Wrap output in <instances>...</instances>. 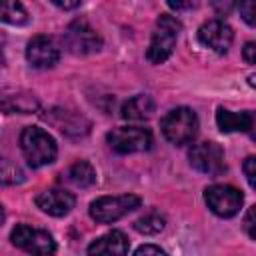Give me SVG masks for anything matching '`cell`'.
I'll use <instances>...</instances> for the list:
<instances>
[{"instance_id": "6", "label": "cell", "mask_w": 256, "mask_h": 256, "mask_svg": "<svg viewBox=\"0 0 256 256\" xmlns=\"http://www.w3.org/2000/svg\"><path fill=\"white\" fill-rule=\"evenodd\" d=\"M110 148L118 154H132V152H146L152 146V132L142 126H122L114 128L106 136Z\"/></svg>"}, {"instance_id": "13", "label": "cell", "mask_w": 256, "mask_h": 256, "mask_svg": "<svg viewBox=\"0 0 256 256\" xmlns=\"http://www.w3.org/2000/svg\"><path fill=\"white\" fill-rule=\"evenodd\" d=\"M74 204H76L74 194L62 188L44 190L36 196V206L50 216H66L74 208Z\"/></svg>"}, {"instance_id": "20", "label": "cell", "mask_w": 256, "mask_h": 256, "mask_svg": "<svg viewBox=\"0 0 256 256\" xmlns=\"http://www.w3.org/2000/svg\"><path fill=\"white\" fill-rule=\"evenodd\" d=\"M164 224H166L164 216L152 212V214H146V216L138 218V220L134 222V228H136V232H140V234H158V232L164 228Z\"/></svg>"}, {"instance_id": "16", "label": "cell", "mask_w": 256, "mask_h": 256, "mask_svg": "<svg viewBox=\"0 0 256 256\" xmlns=\"http://www.w3.org/2000/svg\"><path fill=\"white\" fill-rule=\"evenodd\" d=\"M156 104L148 94H138L122 104V118L126 120H146L152 116Z\"/></svg>"}, {"instance_id": "27", "label": "cell", "mask_w": 256, "mask_h": 256, "mask_svg": "<svg viewBox=\"0 0 256 256\" xmlns=\"http://www.w3.org/2000/svg\"><path fill=\"white\" fill-rule=\"evenodd\" d=\"M58 8H64V10H72V8H78L80 6V0H72V2H66V0H52Z\"/></svg>"}, {"instance_id": "9", "label": "cell", "mask_w": 256, "mask_h": 256, "mask_svg": "<svg viewBox=\"0 0 256 256\" xmlns=\"http://www.w3.org/2000/svg\"><path fill=\"white\" fill-rule=\"evenodd\" d=\"M64 42L70 52L74 54H92L102 48L100 34L86 22V20H74L68 24L64 32Z\"/></svg>"}, {"instance_id": "2", "label": "cell", "mask_w": 256, "mask_h": 256, "mask_svg": "<svg viewBox=\"0 0 256 256\" xmlns=\"http://www.w3.org/2000/svg\"><path fill=\"white\" fill-rule=\"evenodd\" d=\"M180 30H182V24L174 16H170V14H160L158 16L156 28L152 32L150 46L146 50V58H148L150 64H162L170 58Z\"/></svg>"}, {"instance_id": "1", "label": "cell", "mask_w": 256, "mask_h": 256, "mask_svg": "<svg viewBox=\"0 0 256 256\" xmlns=\"http://www.w3.org/2000/svg\"><path fill=\"white\" fill-rule=\"evenodd\" d=\"M20 148L26 158V162L32 168H40L46 164H52L56 160L58 148L56 140L38 126H26L20 134Z\"/></svg>"}, {"instance_id": "10", "label": "cell", "mask_w": 256, "mask_h": 256, "mask_svg": "<svg viewBox=\"0 0 256 256\" xmlns=\"http://www.w3.org/2000/svg\"><path fill=\"white\" fill-rule=\"evenodd\" d=\"M198 40L218 54H226L232 46L234 32L224 20H208L198 28Z\"/></svg>"}, {"instance_id": "12", "label": "cell", "mask_w": 256, "mask_h": 256, "mask_svg": "<svg viewBox=\"0 0 256 256\" xmlns=\"http://www.w3.org/2000/svg\"><path fill=\"white\" fill-rule=\"evenodd\" d=\"M44 120H48L54 128H58L62 134L68 136H84L90 128V122L72 110H64V108H54L48 114H44Z\"/></svg>"}, {"instance_id": "7", "label": "cell", "mask_w": 256, "mask_h": 256, "mask_svg": "<svg viewBox=\"0 0 256 256\" xmlns=\"http://www.w3.org/2000/svg\"><path fill=\"white\" fill-rule=\"evenodd\" d=\"M204 200H206L208 208L216 216L230 218V216L238 214L244 196L234 186H228V184H212V186H208L204 190Z\"/></svg>"}, {"instance_id": "4", "label": "cell", "mask_w": 256, "mask_h": 256, "mask_svg": "<svg viewBox=\"0 0 256 256\" xmlns=\"http://www.w3.org/2000/svg\"><path fill=\"white\" fill-rule=\"evenodd\" d=\"M140 198L134 194H120V196H102L90 204V216L100 224H112L126 216L128 212L140 206Z\"/></svg>"}, {"instance_id": "14", "label": "cell", "mask_w": 256, "mask_h": 256, "mask_svg": "<svg viewBox=\"0 0 256 256\" xmlns=\"http://www.w3.org/2000/svg\"><path fill=\"white\" fill-rule=\"evenodd\" d=\"M130 242L124 232L112 230L88 246V256H128Z\"/></svg>"}, {"instance_id": "21", "label": "cell", "mask_w": 256, "mask_h": 256, "mask_svg": "<svg viewBox=\"0 0 256 256\" xmlns=\"http://www.w3.org/2000/svg\"><path fill=\"white\" fill-rule=\"evenodd\" d=\"M22 180H24V172L16 164L0 156V184H20Z\"/></svg>"}, {"instance_id": "3", "label": "cell", "mask_w": 256, "mask_h": 256, "mask_svg": "<svg viewBox=\"0 0 256 256\" xmlns=\"http://www.w3.org/2000/svg\"><path fill=\"white\" fill-rule=\"evenodd\" d=\"M196 132H198V116L194 110L186 106L174 108L162 118V134L174 146H184L192 142Z\"/></svg>"}, {"instance_id": "23", "label": "cell", "mask_w": 256, "mask_h": 256, "mask_svg": "<svg viewBox=\"0 0 256 256\" xmlns=\"http://www.w3.org/2000/svg\"><path fill=\"white\" fill-rule=\"evenodd\" d=\"M254 218H256V206H250L248 208V212H246V216H244V230H246V234L254 240L256 238V222H254Z\"/></svg>"}, {"instance_id": "28", "label": "cell", "mask_w": 256, "mask_h": 256, "mask_svg": "<svg viewBox=\"0 0 256 256\" xmlns=\"http://www.w3.org/2000/svg\"><path fill=\"white\" fill-rule=\"evenodd\" d=\"M168 6L170 8H192L194 2H186V4H182V2H168Z\"/></svg>"}, {"instance_id": "11", "label": "cell", "mask_w": 256, "mask_h": 256, "mask_svg": "<svg viewBox=\"0 0 256 256\" xmlns=\"http://www.w3.org/2000/svg\"><path fill=\"white\" fill-rule=\"evenodd\" d=\"M26 58L34 68H50L60 60V50L56 42L48 36H34L28 42Z\"/></svg>"}, {"instance_id": "25", "label": "cell", "mask_w": 256, "mask_h": 256, "mask_svg": "<svg viewBox=\"0 0 256 256\" xmlns=\"http://www.w3.org/2000/svg\"><path fill=\"white\" fill-rule=\"evenodd\" d=\"M240 14L246 20V24L254 26V2H242L240 4Z\"/></svg>"}, {"instance_id": "15", "label": "cell", "mask_w": 256, "mask_h": 256, "mask_svg": "<svg viewBox=\"0 0 256 256\" xmlns=\"http://www.w3.org/2000/svg\"><path fill=\"white\" fill-rule=\"evenodd\" d=\"M216 124L222 132H248L252 128L250 112H230L226 108H218Z\"/></svg>"}, {"instance_id": "19", "label": "cell", "mask_w": 256, "mask_h": 256, "mask_svg": "<svg viewBox=\"0 0 256 256\" xmlns=\"http://www.w3.org/2000/svg\"><path fill=\"white\" fill-rule=\"evenodd\" d=\"M0 22L12 26H24L28 22V12L16 0H0Z\"/></svg>"}, {"instance_id": "18", "label": "cell", "mask_w": 256, "mask_h": 256, "mask_svg": "<svg viewBox=\"0 0 256 256\" xmlns=\"http://www.w3.org/2000/svg\"><path fill=\"white\" fill-rule=\"evenodd\" d=\"M66 176H68V180H70L74 186H80V188H86V186H90V184L96 182V170H94L92 164L86 162V160L74 162V164L68 168Z\"/></svg>"}, {"instance_id": "22", "label": "cell", "mask_w": 256, "mask_h": 256, "mask_svg": "<svg viewBox=\"0 0 256 256\" xmlns=\"http://www.w3.org/2000/svg\"><path fill=\"white\" fill-rule=\"evenodd\" d=\"M244 174H246V180L250 184V188H256V158L254 156H248L244 160Z\"/></svg>"}, {"instance_id": "24", "label": "cell", "mask_w": 256, "mask_h": 256, "mask_svg": "<svg viewBox=\"0 0 256 256\" xmlns=\"http://www.w3.org/2000/svg\"><path fill=\"white\" fill-rule=\"evenodd\" d=\"M134 256H168L162 248H158V246H154V244H144V246H140L136 252H134Z\"/></svg>"}, {"instance_id": "26", "label": "cell", "mask_w": 256, "mask_h": 256, "mask_svg": "<svg viewBox=\"0 0 256 256\" xmlns=\"http://www.w3.org/2000/svg\"><path fill=\"white\" fill-rule=\"evenodd\" d=\"M254 52H256V44H254V42H246V46H244V60H246L248 64H254V62H256Z\"/></svg>"}, {"instance_id": "30", "label": "cell", "mask_w": 256, "mask_h": 256, "mask_svg": "<svg viewBox=\"0 0 256 256\" xmlns=\"http://www.w3.org/2000/svg\"><path fill=\"white\" fill-rule=\"evenodd\" d=\"M4 64V56H2V48H0V66Z\"/></svg>"}, {"instance_id": "17", "label": "cell", "mask_w": 256, "mask_h": 256, "mask_svg": "<svg viewBox=\"0 0 256 256\" xmlns=\"http://www.w3.org/2000/svg\"><path fill=\"white\" fill-rule=\"evenodd\" d=\"M0 108H4L8 114H28L38 108V100L32 94H10L4 100H0Z\"/></svg>"}, {"instance_id": "8", "label": "cell", "mask_w": 256, "mask_h": 256, "mask_svg": "<svg viewBox=\"0 0 256 256\" xmlns=\"http://www.w3.org/2000/svg\"><path fill=\"white\" fill-rule=\"evenodd\" d=\"M192 168L208 176H220L226 170L224 150L216 142H198L188 152Z\"/></svg>"}, {"instance_id": "29", "label": "cell", "mask_w": 256, "mask_h": 256, "mask_svg": "<svg viewBox=\"0 0 256 256\" xmlns=\"http://www.w3.org/2000/svg\"><path fill=\"white\" fill-rule=\"evenodd\" d=\"M4 218H6V214H4V208H2V206H0V224H2V222H4Z\"/></svg>"}, {"instance_id": "5", "label": "cell", "mask_w": 256, "mask_h": 256, "mask_svg": "<svg viewBox=\"0 0 256 256\" xmlns=\"http://www.w3.org/2000/svg\"><path fill=\"white\" fill-rule=\"evenodd\" d=\"M10 240L16 248H20L32 256H52L56 252V242H54L50 232L40 230V228H32L26 224H18L12 230Z\"/></svg>"}]
</instances>
